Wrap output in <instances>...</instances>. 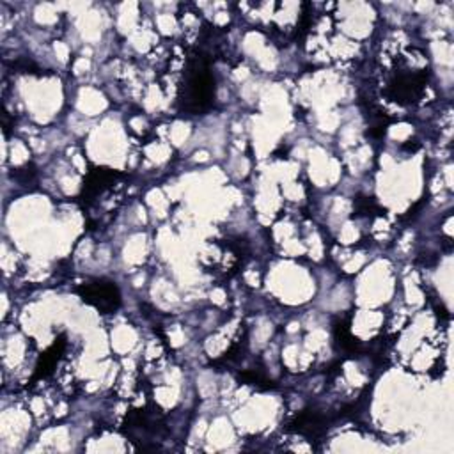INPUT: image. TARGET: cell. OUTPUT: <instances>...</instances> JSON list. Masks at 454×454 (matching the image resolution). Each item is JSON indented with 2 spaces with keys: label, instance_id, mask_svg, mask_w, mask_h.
<instances>
[{
  "label": "cell",
  "instance_id": "cell-1",
  "mask_svg": "<svg viewBox=\"0 0 454 454\" xmlns=\"http://www.w3.org/2000/svg\"><path fill=\"white\" fill-rule=\"evenodd\" d=\"M215 99V82L209 71V60L204 53H197L188 60L184 82L177 94L179 108L186 114H204Z\"/></svg>",
  "mask_w": 454,
  "mask_h": 454
},
{
  "label": "cell",
  "instance_id": "cell-2",
  "mask_svg": "<svg viewBox=\"0 0 454 454\" xmlns=\"http://www.w3.org/2000/svg\"><path fill=\"white\" fill-rule=\"evenodd\" d=\"M78 293L85 303L92 305L101 314H110L121 305V293L117 286L106 278H96L92 282H87L78 289Z\"/></svg>",
  "mask_w": 454,
  "mask_h": 454
},
{
  "label": "cell",
  "instance_id": "cell-3",
  "mask_svg": "<svg viewBox=\"0 0 454 454\" xmlns=\"http://www.w3.org/2000/svg\"><path fill=\"white\" fill-rule=\"evenodd\" d=\"M62 348H64V340L60 339L59 342H55L43 356H41V360H39V365H37V371H35V378H44L46 374H50L51 372V369H53V365H55V362L59 360V355H60V351H62Z\"/></svg>",
  "mask_w": 454,
  "mask_h": 454
}]
</instances>
